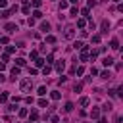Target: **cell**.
<instances>
[{
  "instance_id": "6da1fadb",
  "label": "cell",
  "mask_w": 123,
  "mask_h": 123,
  "mask_svg": "<svg viewBox=\"0 0 123 123\" xmlns=\"http://www.w3.org/2000/svg\"><path fill=\"white\" fill-rule=\"evenodd\" d=\"M19 86H21V92H29V90L33 88V81H31L29 77H27V79H21Z\"/></svg>"
},
{
  "instance_id": "7a4b0ae2",
  "label": "cell",
  "mask_w": 123,
  "mask_h": 123,
  "mask_svg": "<svg viewBox=\"0 0 123 123\" xmlns=\"http://www.w3.org/2000/svg\"><path fill=\"white\" fill-rule=\"evenodd\" d=\"M54 69H56L58 73H62V71L65 69V62H63V60H58V62H56V65H54Z\"/></svg>"
},
{
  "instance_id": "3957f363",
  "label": "cell",
  "mask_w": 123,
  "mask_h": 123,
  "mask_svg": "<svg viewBox=\"0 0 123 123\" xmlns=\"http://www.w3.org/2000/svg\"><path fill=\"white\" fill-rule=\"evenodd\" d=\"M63 37H65V38H73V37H75V29H73V27L69 25V27L65 29V33H63Z\"/></svg>"
},
{
  "instance_id": "277c9868",
  "label": "cell",
  "mask_w": 123,
  "mask_h": 123,
  "mask_svg": "<svg viewBox=\"0 0 123 123\" xmlns=\"http://www.w3.org/2000/svg\"><path fill=\"white\" fill-rule=\"evenodd\" d=\"M81 50H83V52H81L79 60H81V62H86V60H88V48H86V46H83Z\"/></svg>"
},
{
  "instance_id": "5b68a950",
  "label": "cell",
  "mask_w": 123,
  "mask_h": 123,
  "mask_svg": "<svg viewBox=\"0 0 123 123\" xmlns=\"http://www.w3.org/2000/svg\"><path fill=\"white\" fill-rule=\"evenodd\" d=\"M4 31H8V33H15V31H17V25H15V23H6Z\"/></svg>"
},
{
  "instance_id": "8992f818",
  "label": "cell",
  "mask_w": 123,
  "mask_h": 123,
  "mask_svg": "<svg viewBox=\"0 0 123 123\" xmlns=\"http://www.w3.org/2000/svg\"><path fill=\"white\" fill-rule=\"evenodd\" d=\"M38 27H40V31H42V33H48V31H50V23H48V21H40V25H38Z\"/></svg>"
},
{
  "instance_id": "52a82bcc",
  "label": "cell",
  "mask_w": 123,
  "mask_h": 123,
  "mask_svg": "<svg viewBox=\"0 0 123 123\" xmlns=\"http://www.w3.org/2000/svg\"><path fill=\"white\" fill-rule=\"evenodd\" d=\"M102 63H104L106 67H110V65H113V58H110V56H106V58L102 60Z\"/></svg>"
},
{
  "instance_id": "ba28073f",
  "label": "cell",
  "mask_w": 123,
  "mask_h": 123,
  "mask_svg": "<svg viewBox=\"0 0 123 123\" xmlns=\"http://www.w3.org/2000/svg\"><path fill=\"white\" fill-rule=\"evenodd\" d=\"M90 117H92V119H98V117H100V110H98V108H92V110H90Z\"/></svg>"
},
{
  "instance_id": "9c48e42d",
  "label": "cell",
  "mask_w": 123,
  "mask_h": 123,
  "mask_svg": "<svg viewBox=\"0 0 123 123\" xmlns=\"http://www.w3.org/2000/svg\"><path fill=\"white\" fill-rule=\"evenodd\" d=\"M108 29H110V21H108V19H104V21H102V35H104V33H108Z\"/></svg>"
},
{
  "instance_id": "30bf717a",
  "label": "cell",
  "mask_w": 123,
  "mask_h": 123,
  "mask_svg": "<svg viewBox=\"0 0 123 123\" xmlns=\"http://www.w3.org/2000/svg\"><path fill=\"white\" fill-rule=\"evenodd\" d=\"M110 48L117 50V48H119V40H117V38H111V40H110Z\"/></svg>"
},
{
  "instance_id": "8fae6325",
  "label": "cell",
  "mask_w": 123,
  "mask_h": 123,
  "mask_svg": "<svg viewBox=\"0 0 123 123\" xmlns=\"http://www.w3.org/2000/svg\"><path fill=\"white\" fill-rule=\"evenodd\" d=\"M73 108H75V106H73V102H65V106H63V111H67V113H69V111H73Z\"/></svg>"
},
{
  "instance_id": "7c38bea8",
  "label": "cell",
  "mask_w": 123,
  "mask_h": 123,
  "mask_svg": "<svg viewBox=\"0 0 123 123\" xmlns=\"http://www.w3.org/2000/svg\"><path fill=\"white\" fill-rule=\"evenodd\" d=\"M50 98H52V100H60V98H62V94H60L58 90H52V92H50Z\"/></svg>"
},
{
  "instance_id": "4fadbf2b",
  "label": "cell",
  "mask_w": 123,
  "mask_h": 123,
  "mask_svg": "<svg viewBox=\"0 0 123 123\" xmlns=\"http://www.w3.org/2000/svg\"><path fill=\"white\" fill-rule=\"evenodd\" d=\"M79 104H81V106H88V104H90V98H88V96H83V98L79 100Z\"/></svg>"
},
{
  "instance_id": "5bb4252c",
  "label": "cell",
  "mask_w": 123,
  "mask_h": 123,
  "mask_svg": "<svg viewBox=\"0 0 123 123\" xmlns=\"http://www.w3.org/2000/svg\"><path fill=\"white\" fill-rule=\"evenodd\" d=\"M83 46H85V44H83V40H75V42H73V48H75V50H81Z\"/></svg>"
},
{
  "instance_id": "9a60e30c",
  "label": "cell",
  "mask_w": 123,
  "mask_h": 123,
  "mask_svg": "<svg viewBox=\"0 0 123 123\" xmlns=\"http://www.w3.org/2000/svg\"><path fill=\"white\" fill-rule=\"evenodd\" d=\"M33 19H42V13H40V10H35V12H33Z\"/></svg>"
},
{
  "instance_id": "2e32d148",
  "label": "cell",
  "mask_w": 123,
  "mask_h": 123,
  "mask_svg": "<svg viewBox=\"0 0 123 123\" xmlns=\"http://www.w3.org/2000/svg\"><path fill=\"white\" fill-rule=\"evenodd\" d=\"M100 77L108 81V79H111V73H110V71H102V73H100Z\"/></svg>"
},
{
  "instance_id": "e0dca14e",
  "label": "cell",
  "mask_w": 123,
  "mask_h": 123,
  "mask_svg": "<svg viewBox=\"0 0 123 123\" xmlns=\"http://www.w3.org/2000/svg\"><path fill=\"white\" fill-rule=\"evenodd\" d=\"M37 92H38V96H46V92H48V90H46V86H38V90H37Z\"/></svg>"
},
{
  "instance_id": "ac0fdd59",
  "label": "cell",
  "mask_w": 123,
  "mask_h": 123,
  "mask_svg": "<svg viewBox=\"0 0 123 123\" xmlns=\"http://www.w3.org/2000/svg\"><path fill=\"white\" fill-rule=\"evenodd\" d=\"M29 117H31V121H37V117H38V111H37V110H31V115H29Z\"/></svg>"
},
{
  "instance_id": "d6986e66",
  "label": "cell",
  "mask_w": 123,
  "mask_h": 123,
  "mask_svg": "<svg viewBox=\"0 0 123 123\" xmlns=\"http://www.w3.org/2000/svg\"><path fill=\"white\" fill-rule=\"evenodd\" d=\"M69 15L77 17V15H79V8H71V10H69Z\"/></svg>"
},
{
  "instance_id": "ffe728a7",
  "label": "cell",
  "mask_w": 123,
  "mask_h": 123,
  "mask_svg": "<svg viewBox=\"0 0 123 123\" xmlns=\"http://www.w3.org/2000/svg\"><path fill=\"white\" fill-rule=\"evenodd\" d=\"M81 88H83V83H75V85H73V90H75V92H81Z\"/></svg>"
},
{
  "instance_id": "44dd1931",
  "label": "cell",
  "mask_w": 123,
  "mask_h": 123,
  "mask_svg": "<svg viewBox=\"0 0 123 123\" xmlns=\"http://www.w3.org/2000/svg\"><path fill=\"white\" fill-rule=\"evenodd\" d=\"M8 98H10V96H8V92H2V94H0V102H2V104H4V102H8Z\"/></svg>"
},
{
  "instance_id": "7402d4cb",
  "label": "cell",
  "mask_w": 123,
  "mask_h": 123,
  "mask_svg": "<svg viewBox=\"0 0 123 123\" xmlns=\"http://www.w3.org/2000/svg\"><path fill=\"white\" fill-rule=\"evenodd\" d=\"M38 106H40V108H48V100L40 98V100H38Z\"/></svg>"
},
{
  "instance_id": "603a6c76",
  "label": "cell",
  "mask_w": 123,
  "mask_h": 123,
  "mask_svg": "<svg viewBox=\"0 0 123 123\" xmlns=\"http://www.w3.org/2000/svg\"><path fill=\"white\" fill-rule=\"evenodd\" d=\"M77 25H79V27H85V25H86V19H85V17L77 19Z\"/></svg>"
},
{
  "instance_id": "cb8c5ba5",
  "label": "cell",
  "mask_w": 123,
  "mask_h": 123,
  "mask_svg": "<svg viewBox=\"0 0 123 123\" xmlns=\"http://www.w3.org/2000/svg\"><path fill=\"white\" fill-rule=\"evenodd\" d=\"M46 42H48V44H54V42H56V37L48 35V37H46Z\"/></svg>"
},
{
  "instance_id": "d4e9b609",
  "label": "cell",
  "mask_w": 123,
  "mask_h": 123,
  "mask_svg": "<svg viewBox=\"0 0 123 123\" xmlns=\"http://www.w3.org/2000/svg\"><path fill=\"white\" fill-rule=\"evenodd\" d=\"M100 38H102L100 35H92V38H90V40H92L94 44H98V42H100Z\"/></svg>"
},
{
  "instance_id": "484cf974",
  "label": "cell",
  "mask_w": 123,
  "mask_h": 123,
  "mask_svg": "<svg viewBox=\"0 0 123 123\" xmlns=\"http://www.w3.org/2000/svg\"><path fill=\"white\" fill-rule=\"evenodd\" d=\"M35 63H37V67H42V65H44V58H37Z\"/></svg>"
},
{
  "instance_id": "4316f807",
  "label": "cell",
  "mask_w": 123,
  "mask_h": 123,
  "mask_svg": "<svg viewBox=\"0 0 123 123\" xmlns=\"http://www.w3.org/2000/svg\"><path fill=\"white\" fill-rule=\"evenodd\" d=\"M15 63L21 67V65H25V60H23V58H17V60H15Z\"/></svg>"
},
{
  "instance_id": "83f0119b",
  "label": "cell",
  "mask_w": 123,
  "mask_h": 123,
  "mask_svg": "<svg viewBox=\"0 0 123 123\" xmlns=\"http://www.w3.org/2000/svg\"><path fill=\"white\" fill-rule=\"evenodd\" d=\"M50 71H52V67H50V65H46V67H44V69H42V73H44V77H46V75H48V73H50Z\"/></svg>"
},
{
  "instance_id": "f1b7e54d",
  "label": "cell",
  "mask_w": 123,
  "mask_h": 123,
  "mask_svg": "<svg viewBox=\"0 0 123 123\" xmlns=\"http://www.w3.org/2000/svg\"><path fill=\"white\" fill-rule=\"evenodd\" d=\"M6 110H8V111H15V110H17V106H15V104H10Z\"/></svg>"
},
{
  "instance_id": "f546056e",
  "label": "cell",
  "mask_w": 123,
  "mask_h": 123,
  "mask_svg": "<svg viewBox=\"0 0 123 123\" xmlns=\"http://www.w3.org/2000/svg\"><path fill=\"white\" fill-rule=\"evenodd\" d=\"M27 113H29V111H27V110H25V108H21V110H19V117H25V115H27Z\"/></svg>"
},
{
  "instance_id": "4dcf8cb0",
  "label": "cell",
  "mask_w": 123,
  "mask_h": 123,
  "mask_svg": "<svg viewBox=\"0 0 123 123\" xmlns=\"http://www.w3.org/2000/svg\"><path fill=\"white\" fill-rule=\"evenodd\" d=\"M65 8H67V2L62 0V2H60V10H65Z\"/></svg>"
},
{
  "instance_id": "1f68e13d",
  "label": "cell",
  "mask_w": 123,
  "mask_h": 123,
  "mask_svg": "<svg viewBox=\"0 0 123 123\" xmlns=\"http://www.w3.org/2000/svg\"><path fill=\"white\" fill-rule=\"evenodd\" d=\"M81 13H83L85 17H90V15H88V8H83V10H81Z\"/></svg>"
},
{
  "instance_id": "d6a6232c",
  "label": "cell",
  "mask_w": 123,
  "mask_h": 123,
  "mask_svg": "<svg viewBox=\"0 0 123 123\" xmlns=\"http://www.w3.org/2000/svg\"><path fill=\"white\" fill-rule=\"evenodd\" d=\"M6 52H8V54H13V52H15V46H8Z\"/></svg>"
},
{
  "instance_id": "836d02e7",
  "label": "cell",
  "mask_w": 123,
  "mask_h": 123,
  "mask_svg": "<svg viewBox=\"0 0 123 123\" xmlns=\"http://www.w3.org/2000/svg\"><path fill=\"white\" fill-rule=\"evenodd\" d=\"M44 62H48V63H52V62H54V56H52V54H48V56H46V60H44Z\"/></svg>"
},
{
  "instance_id": "e575fe53",
  "label": "cell",
  "mask_w": 123,
  "mask_h": 123,
  "mask_svg": "<svg viewBox=\"0 0 123 123\" xmlns=\"http://www.w3.org/2000/svg\"><path fill=\"white\" fill-rule=\"evenodd\" d=\"M40 4H42L40 0H33V8H40Z\"/></svg>"
},
{
  "instance_id": "d590c367",
  "label": "cell",
  "mask_w": 123,
  "mask_h": 123,
  "mask_svg": "<svg viewBox=\"0 0 123 123\" xmlns=\"http://www.w3.org/2000/svg\"><path fill=\"white\" fill-rule=\"evenodd\" d=\"M96 6V0H88V8H94Z\"/></svg>"
},
{
  "instance_id": "8d00e7d4",
  "label": "cell",
  "mask_w": 123,
  "mask_h": 123,
  "mask_svg": "<svg viewBox=\"0 0 123 123\" xmlns=\"http://www.w3.org/2000/svg\"><path fill=\"white\" fill-rule=\"evenodd\" d=\"M29 12H31V8H29V6L25 4V6H23V13H29Z\"/></svg>"
},
{
  "instance_id": "74e56055",
  "label": "cell",
  "mask_w": 123,
  "mask_h": 123,
  "mask_svg": "<svg viewBox=\"0 0 123 123\" xmlns=\"http://www.w3.org/2000/svg\"><path fill=\"white\" fill-rule=\"evenodd\" d=\"M0 42L2 44H8V37H0Z\"/></svg>"
},
{
  "instance_id": "f35d334b",
  "label": "cell",
  "mask_w": 123,
  "mask_h": 123,
  "mask_svg": "<svg viewBox=\"0 0 123 123\" xmlns=\"http://www.w3.org/2000/svg\"><path fill=\"white\" fill-rule=\"evenodd\" d=\"M29 56H31V58H37V56H38V52H37V50H31V54H29Z\"/></svg>"
},
{
  "instance_id": "ab89813d",
  "label": "cell",
  "mask_w": 123,
  "mask_h": 123,
  "mask_svg": "<svg viewBox=\"0 0 123 123\" xmlns=\"http://www.w3.org/2000/svg\"><path fill=\"white\" fill-rule=\"evenodd\" d=\"M65 81H67V77H63V75H62V77L58 79V83H60V85H62V83H65Z\"/></svg>"
},
{
  "instance_id": "60d3db41",
  "label": "cell",
  "mask_w": 123,
  "mask_h": 123,
  "mask_svg": "<svg viewBox=\"0 0 123 123\" xmlns=\"http://www.w3.org/2000/svg\"><path fill=\"white\" fill-rule=\"evenodd\" d=\"M4 81H6V77H4V73L0 71V83H4Z\"/></svg>"
},
{
  "instance_id": "b9f144b4",
  "label": "cell",
  "mask_w": 123,
  "mask_h": 123,
  "mask_svg": "<svg viewBox=\"0 0 123 123\" xmlns=\"http://www.w3.org/2000/svg\"><path fill=\"white\" fill-rule=\"evenodd\" d=\"M4 69H6V63H4V62H0V71H4Z\"/></svg>"
},
{
  "instance_id": "7bdbcfd3",
  "label": "cell",
  "mask_w": 123,
  "mask_h": 123,
  "mask_svg": "<svg viewBox=\"0 0 123 123\" xmlns=\"http://www.w3.org/2000/svg\"><path fill=\"white\" fill-rule=\"evenodd\" d=\"M6 4H8V2H6V0H0V8H4V6H6Z\"/></svg>"
},
{
  "instance_id": "ee69618b",
  "label": "cell",
  "mask_w": 123,
  "mask_h": 123,
  "mask_svg": "<svg viewBox=\"0 0 123 123\" xmlns=\"http://www.w3.org/2000/svg\"><path fill=\"white\" fill-rule=\"evenodd\" d=\"M98 123H108V121H106V119H104V117H102V119H100V121H98Z\"/></svg>"
},
{
  "instance_id": "f6af8a7d",
  "label": "cell",
  "mask_w": 123,
  "mask_h": 123,
  "mask_svg": "<svg viewBox=\"0 0 123 123\" xmlns=\"http://www.w3.org/2000/svg\"><path fill=\"white\" fill-rule=\"evenodd\" d=\"M69 2H71V4H77V2H79V0H69Z\"/></svg>"
},
{
  "instance_id": "bcb514c9",
  "label": "cell",
  "mask_w": 123,
  "mask_h": 123,
  "mask_svg": "<svg viewBox=\"0 0 123 123\" xmlns=\"http://www.w3.org/2000/svg\"><path fill=\"white\" fill-rule=\"evenodd\" d=\"M0 17H2V12H0Z\"/></svg>"
},
{
  "instance_id": "7dc6e473",
  "label": "cell",
  "mask_w": 123,
  "mask_h": 123,
  "mask_svg": "<svg viewBox=\"0 0 123 123\" xmlns=\"http://www.w3.org/2000/svg\"><path fill=\"white\" fill-rule=\"evenodd\" d=\"M113 2H119V0H113Z\"/></svg>"
},
{
  "instance_id": "c3c4849f",
  "label": "cell",
  "mask_w": 123,
  "mask_h": 123,
  "mask_svg": "<svg viewBox=\"0 0 123 123\" xmlns=\"http://www.w3.org/2000/svg\"><path fill=\"white\" fill-rule=\"evenodd\" d=\"M104 2H108V0H104Z\"/></svg>"
},
{
  "instance_id": "681fc988",
  "label": "cell",
  "mask_w": 123,
  "mask_h": 123,
  "mask_svg": "<svg viewBox=\"0 0 123 123\" xmlns=\"http://www.w3.org/2000/svg\"><path fill=\"white\" fill-rule=\"evenodd\" d=\"M0 48H2V46H0Z\"/></svg>"
}]
</instances>
